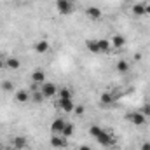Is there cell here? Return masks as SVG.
I'll use <instances>...</instances> for the list:
<instances>
[{"label":"cell","mask_w":150,"mask_h":150,"mask_svg":"<svg viewBox=\"0 0 150 150\" xmlns=\"http://www.w3.org/2000/svg\"><path fill=\"white\" fill-rule=\"evenodd\" d=\"M96 142L101 145V147H113L115 145V136H113L110 131H105V129H101V133L96 136Z\"/></svg>","instance_id":"cell-1"},{"label":"cell","mask_w":150,"mask_h":150,"mask_svg":"<svg viewBox=\"0 0 150 150\" xmlns=\"http://www.w3.org/2000/svg\"><path fill=\"white\" fill-rule=\"evenodd\" d=\"M126 120H129V122L134 124V126H143V124H147V117L140 112V110H136V112H127L126 113Z\"/></svg>","instance_id":"cell-2"},{"label":"cell","mask_w":150,"mask_h":150,"mask_svg":"<svg viewBox=\"0 0 150 150\" xmlns=\"http://www.w3.org/2000/svg\"><path fill=\"white\" fill-rule=\"evenodd\" d=\"M74 7H75V4L74 2H68V0H58V2H56V9H58V12H59L61 16L72 14V12H74Z\"/></svg>","instance_id":"cell-3"},{"label":"cell","mask_w":150,"mask_h":150,"mask_svg":"<svg viewBox=\"0 0 150 150\" xmlns=\"http://www.w3.org/2000/svg\"><path fill=\"white\" fill-rule=\"evenodd\" d=\"M40 93L44 94V98L47 100V98H52L54 94H58V87L52 84V82H44V84H40Z\"/></svg>","instance_id":"cell-4"},{"label":"cell","mask_w":150,"mask_h":150,"mask_svg":"<svg viewBox=\"0 0 150 150\" xmlns=\"http://www.w3.org/2000/svg\"><path fill=\"white\" fill-rule=\"evenodd\" d=\"M86 16H87L91 21H100L101 16H103V11H101L100 7H96V5H89V7L86 9Z\"/></svg>","instance_id":"cell-5"},{"label":"cell","mask_w":150,"mask_h":150,"mask_svg":"<svg viewBox=\"0 0 150 150\" xmlns=\"http://www.w3.org/2000/svg\"><path fill=\"white\" fill-rule=\"evenodd\" d=\"M65 126H67V120H65L63 117H58V119H54L52 124H51V133H52V134H61L63 129H65Z\"/></svg>","instance_id":"cell-6"},{"label":"cell","mask_w":150,"mask_h":150,"mask_svg":"<svg viewBox=\"0 0 150 150\" xmlns=\"http://www.w3.org/2000/svg\"><path fill=\"white\" fill-rule=\"evenodd\" d=\"M51 145H52L54 149H65V147L68 145V138H65L63 134H52Z\"/></svg>","instance_id":"cell-7"},{"label":"cell","mask_w":150,"mask_h":150,"mask_svg":"<svg viewBox=\"0 0 150 150\" xmlns=\"http://www.w3.org/2000/svg\"><path fill=\"white\" fill-rule=\"evenodd\" d=\"M58 107H59L65 113H72L74 108H75L74 98H72V100H58Z\"/></svg>","instance_id":"cell-8"},{"label":"cell","mask_w":150,"mask_h":150,"mask_svg":"<svg viewBox=\"0 0 150 150\" xmlns=\"http://www.w3.org/2000/svg\"><path fill=\"white\" fill-rule=\"evenodd\" d=\"M113 103H115V98H113L112 91L101 93V96H100V105H101V107H112Z\"/></svg>","instance_id":"cell-9"},{"label":"cell","mask_w":150,"mask_h":150,"mask_svg":"<svg viewBox=\"0 0 150 150\" xmlns=\"http://www.w3.org/2000/svg\"><path fill=\"white\" fill-rule=\"evenodd\" d=\"M49 47H51V44H49V40H38L37 44L33 45V49H35V52H38V54H45V52L49 51Z\"/></svg>","instance_id":"cell-10"},{"label":"cell","mask_w":150,"mask_h":150,"mask_svg":"<svg viewBox=\"0 0 150 150\" xmlns=\"http://www.w3.org/2000/svg\"><path fill=\"white\" fill-rule=\"evenodd\" d=\"M12 145H14L16 150H25L28 147V140H26L25 136H16V138L12 140Z\"/></svg>","instance_id":"cell-11"},{"label":"cell","mask_w":150,"mask_h":150,"mask_svg":"<svg viewBox=\"0 0 150 150\" xmlns=\"http://www.w3.org/2000/svg\"><path fill=\"white\" fill-rule=\"evenodd\" d=\"M5 67H7L9 70H19V67H21V61H19L18 58L11 56V58H5Z\"/></svg>","instance_id":"cell-12"},{"label":"cell","mask_w":150,"mask_h":150,"mask_svg":"<svg viewBox=\"0 0 150 150\" xmlns=\"http://www.w3.org/2000/svg\"><path fill=\"white\" fill-rule=\"evenodd\" d=\"M32 82H35V84H44L45 82V74H44V70H33L32 72Z\"/></svg>","instance_id":"cell-13"},{"label":"cell","mask_w":150,"mask_h":150,"mask_svg":"<svg viewBox=\"0 0 150 150\" xmlns=\"http://www.w3.org/2000/svg\"><path fill=\"white\" fill-rule=\"evenodd\" d=\"M145 2H138V4H134L133 5V14L136 16V18H142V16H147L145 14Z\"/></svg>","instance_id":"cell-14"},{"label":"cell","mask_w":150,"mask_h":150,"mask_svg":"<svg viewBox=\"0 0 150 150\" xmlns=\"http://www.w3.org/2000/svg\"><path fill=\"white\" fill-rule=\"evenodd\" d=\"M129 68H131V65H129V61H126V59H119L117 65H115V70H117L119 74H127Z\"/></svg>","instance_id":"cell-15"},{"label":"cell","mask_w":150,"mask_h":150,"mask_svg":"<svg viewBox=\"0 0 150 150\" xmlns=\"http://www.w3.org/2000/svg\"><path fill=\"white\" fill-rule=\"evenodd\" d=\"M28 100H30V93L26 91V89H19L18 93H16V101L18 103H28Z\"/></svg>","instance_id":"cell-16"},{"label":"cell","mask_w":150,"mask_h":150,"mask_svg":"<svg viewBox=\"0 0 150 150\" xmlns=\"http://www.w3.org/2000/svg\"><path fill=\"white\" fill-rule=\"evenodd\" d=\"M110 42H112V47H115V49H122L126 45V38L122 37V35H119V33H115Z\"/></svg>","instance_id":"cell-17"},{"label":"cell","mask_w":150,"mask_h":150,"mask_svg":"<svg viewBox=\"0 0 150 150\" xmlns=\"http://www.w3.org/2000/svg\"><path fill=\"white\" fill-rule=\"evenodd\" d=\"M86 47L89 49V52H93V54H100L98 40H94V38H89V40H86Z\"/></svg>","instance_id":"cell-18"},{"label":"cell","mask_w":150,"mask_h":150,"mask_svg":"<svg viewBox=\"0 0 150 150\" xmlns=\"http://www.w3.org/2000/svg\"><path fill=\"white\" fill-rule=\"evenodd\" d=\"M58 96H59V100H72L74 93L70 87H61V89H58Z\"/></svg>","instance_id":"cell-19"},{"label":"cell","mask_w":150,"mask_h":150,"mask_svg":"<svg viewBox=\"0 0 150 150\" xmlns=\"http://www.w3.org/2000/svg\"><path fill=\"white\" fill-rule=\"evenodd\" d=\"M98 47H100V52H108L112 49V42L107 40V38H100L98 40Z\"/></svg>","instance_id":"cell-20"},{"label":"cell","mask_w":150,"mask_h":150,"mask_svg":"<svg viewBox=\"0 0 150 150\" xmlns=\"http://www.w3.org/2000/svg\"><path fill=\"white\" fill-rule=\"evenodd\" d=\"M74 133H75V126L72 124V122H67V126H65V129H63V136L65 138H70V136H74Z\"/></svg>","instance_id":"cell-21"},{"label":"cell","mask_w":150,"mask_h":150,"mask_svg":"<svg viewBox=\"0 0 150 150\" xmlns=\"http://www.w3.org/2000/svg\"><path fill=\"white\" fill-rule=\"evenodd\" d=\"M30 98L33 100V103H42L45 98H44V94L40 93V89H37V91H32V94H30Z\"/></svg>","instance_id":"cell-22"},{"label":"cell","mask_w":150,"mask_h":150,"mask_svg":"<svg viewBox=\"0 0 150 150\" xmlns=\"http://www.w3.org/2000/svg\"><path fill=\"white\" fill-rule=\"evenodd\" d=\"M0 87H2V89H4L5 93H12V91H14V84H12L11 80H4Z\"/></svg>","instance_id":"cell-23"},{"label":"cell","mask_w":150,"mask_h":150,"mask_svg":"<svg viewBox=\"0 0 150 150\" xmlns=\"http://www.w3.org/2000/svg\"><path fill=\"white\" fill-rule=\"evenodd\" d=\"M101 129H103V127H100V126H89V134H91L93 138H96V136L101 133Z\"/></svg>","instance_id":"cell-24"},{"label":"cell","mask_w":150,"mask_h":150,"mask_svg":"<svg viewBox=\"0 0 150 150\" xmlns=\"http://www.w3.org/2000/svg\"><path fill=\"white\" fill-rule=\"evenodd\" d=\"M140 112L143 113L145 117H150V103H143V107L140 108Z\"/></svg>","instance_id":"cell-25"},{"label":"cell","mask_w":150,"mask_h":150,"mask_svg":"<svg viewBox=\"0 0 150 150\" xmlns=\"http://www.w3.org/2000/svg\"><path fill=\"white\" fill-rule=\"evenodd\" d=\"M74 112H75V115H82V113H84V107H82V105H75Z\"/></svg>","instance_id":"cell-26"},{"label":"cell","mask_w":150,"mask_h":150,"mask_svg":"<svg viewBox=\"0 0 150 150\" xmlns=\"http://www.w3.org/2000/svg\"><path fill=\"white\" fill-rule=\"evenodd\" d=\"M140 150H150V142H143L142 147H140Z\"/></svg>","instance_id":"cell-27"},{"label":"cell","mask_w":150,"mask_h":150,"mask_svg":"<svg viewBox=\"0 0 150 150\" xmlns=\"http://www.w3.org/2000/svg\"><path fill=\"white\" fill-rule=\"evenodd\" d=\"M79 150H93V149H91L87 143H84V145H80V147H79Z\"/></svg>","instance_id":"cell-28"},{"label":"cell","mask_w":150,"mask_h":150,"mask_svg":"<svg viewBox=\"0 0 150 150\" xmlns=\"http://www.w3.org/2000/svg\"><path fill=\"white\" fill-rule=\"evenodd\" d=\"M4 67H5V58H4V56H0V70H2Z\"/></svg>","instance_id":"cell-29"},{"label":"cell","mask_w":150,"mask_h":150,"mask_svg":"<svg viewBox=\"0 0 150 150\" xmlns=\"http://www.w3.org/2000/svg\"><path fill=\"white\" fill-rule=\"evenodd\" d=\"M145 14H147V16H150V4H147V5H145Z\"/></svg>","instance_id":"cell-30"},{"label":"cell","mask_w":150,"mask_h":150,"mask_svg":"<svg viewBox=\"0 0 150 150\" xmlns=\"http://www.w3.org/2000/svg\"><path fill=\"white\" fill-rule=\"evenodd\" d=\"M68 2H74V4H75V0H68Z\"/></svg>","instance_id":"cell-31"},{"label":"cell","mask_w":150,"mask_h":150,"mask_svg":"<svg viewBox=\"0 0 150 150\" xmlns=\"http://www.w3.org/2000/svg\"><path fill=\"white\" fill-rule=\"evenodd\" d=\"M0 150H4V149H2V147H0Z\"/></svg>","instance_id":"cell-32"}]
</instances>
